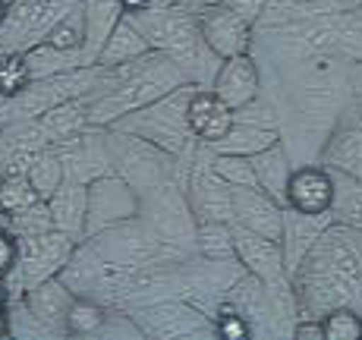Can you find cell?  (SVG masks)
Here are the masks:
<instances>
[{
  "mask_svg": "<svg viewBox=\"0 0 362 340\" xmlns=\"http://www.w3.org/2000/svg\"><path fill=\"white\" fill-rule=\"evenodd\" d=\"M186 123L202 142H224L233 133V110L214 92H196L186 104Z\"/></svg>",
  "mask_w": 362,
  "mask_h": 340,
  "instance_id": "cell-3",
  "label": "cell"
},
{
  "mask_svg": "<svg viewBox=\"0 0 362 340\" xmlns=\"http://www.w3.org/2000/svg\"><path fill=\"white\" fill-rule=\"evenodd\" d=\"M218 334L227 337V340H243L249 334V328H246V322H243V315H236L233 309L224 306L218 315Z\"/></svg>",
  "mask_w": 362,
  "mask_h": 340,
  "instance_id": "cell-9",
  "label": "cell"
},
{
  "mask_svg": "<svg viewBox=\"0 0 362 340\" xmlns=\"http://www.w3.org/2000/svg\"><path fill=\"white\" fill-rule=\"evenodd\" d=\"M202 35H205V41L211 45V51L221 54V57L243 54L249 45V25L240 19V13L227 10V6H214V10L205 13Z\"/></svg>",
  "mask_w": 362,
  "mask_h": 340,
  "instance_id": "cell-4",
  "label": "cell"
},
{
  "mask_svg": "<svg viewBox=\"0 0 362 340\" xmlns=\"http://www.w3.org/2000/svg\"><path fill=\"white\" fill-rule=\"evenodd\" d=\"M76 41H79V35H76L73 23H60L57 29H54V35H51V45L54 47H73Z\"/></svg>",
  "mask_w": 362,
  "mask_h": 340,
  "instance_id": "cell-11",
  "label": "cell"
},
{
  "mask_svg": "<svg viewBox=\"0 0 362 340\" xmlns=\"http://www.w3.org/2000/svg\"><path fill=\"white\" fill-rule=\"evenodd\" d=\"M214 95L233 110L249 107L255 98H259V64L249 57L246 51L233 54V57H224L218 76H214Z\"/></svg>",
  "mask_w": 362,
  "mask_h": 340,
  "instance_id": "cell-2",
  "label": "cell"
},
{
  "mask_svg": "<svg viewBox=\"0 0 362 340\" xmlns=\"http://www.w3.org/2000/svg\"><path fill=\"white\" fill-rule=\"evenodd\" d=\"M325 340H362V318L353 309H331L322 318Z\"/></svg>",
  "mask_w": 362,
  "mask_h": 340,
  "instance_id": "cell-6",
  "label": "cell"
},
{
  "mask_svg": "<svg viewBox=\"0 0 362 340\" xmlns=\"http://www.w3.org/2000/svg\"><path fill=\"white\" fill-rule=\"evenodd\" d=\"M25 82H29V66L23 64V57L0 60V95L19 92V88H25Z\"/></svg>",
  "mask_w": 362,
  "mask_h": 340,
  "instance_id": "cell-8",
  "label": "cell"
},
{
  "mask_svg": "<svg viewBox=\"0 0 362 340\" xmlns=\"http://www.w3.org/2000/svg\"><path fill=\"white\" fill-rule=\"evenodd\" d=\"M6 19V0H0V23Z\"/></svg>",
  "mask_w": 362,
  "mask_h": 340,
  "instance_id": "cell-15",
  "label": "cell"
},
{
  "mask_svg": "<svg viewBox=\"0 0 362 340\" xmlns=\"http://www.w3.org/2000/svg\"><path fill=\"white\" fill-rule=\"evenodd\" d=\"M6 331H10V318H6V290H4V283H0V337H6Z\"/></svg>",
  "mask_w": 362,
  "mask_h": 340,
  "instance_id": "cell-12",
  "label": "cell"
},
{
  "mask_svg": "<svg viewBox=\"0 0 362 340\" xmlns=\"http://www.w3.org/2000/svg\"><path fill=\"white\" fill-rule=\"evenodd\" d=\"M145 4H148V0H120V10L123 13H139Z\"/></svg>",
  "mask_w": 362,
  "mask_h": 340,
  "instance_id": "cell-14",
  "label": "cell"
},
{
  "mask_svg": "<svg viewBox=\"0 0 362 340\" xmlns=\"http://www.w3.org/2000/svg\"><path fill=\"white\" fill-rule=\"evenodd\" d=\"M66 328L73 331V334H92V331H98L104 324V309L95 306V303L88 300H73L64 315Z\"/></svg>",
  "mask_w": 362,
  "mask_h": 340,
  "instance_id": "cell-7",
  "label": "cell"
},
{
  "mask_svg": "<svg viewBox=\"0 0 362 340\" xmlns=\"http://www.w3.org/2000/svg\"><path fill=\"white\" fill-rule=\"evenodd\" d=\"M13 265H16V240L6 230H0V277L10 271Z\"/></svg>",
  "mask_w": 362,
  "mask_h": 340,
  "instance_id": "cell-10",
  "label": "cell"
},
{
  "mask_svg": "<svg viewBox=\"0 0 362 340\" xmlns=\"http://www.w3.org/2000/svg\"><path fill=\"white\" fill-rule=\"evenodd\" d=\"M38 205V186L32 177L23 173H10L0 180V211L4 214H25Z\"/></svg>",
  "mask_w": 362,
  "mask_h": 340,
  "instance_id": "cell-5",
  "label": "cell"
},
{
  "mask_svg": "<svg viewBox=\"0 0 362 340\" xmlns=\"http://www.w3.org/2000/svg\"><path fill=\"white\" fill-rule=\"evenodd\" d=\"M296 337H299V340H305V337H318V340H325V334H322V322H318V324H299V328H296Z\"/></svg>",
  "mask_w": 362,
  "mask_h": 340,
  "instance_id": "cell-13",
  "label": "cell"
},
{
  "mask_svg": "<svg viewBox=\"0 0 362 340\" xmlns=\"http://www.w3.org/2000/svg\"><path fill=\"white\" fill-rule=\"evenodd\" d=\"M284 196H287V205L293 208L296 214L318 218V214H328L334 208L337 183H334V177L322 168H299L290 173L287 186H284Z\"/></svg>",
  "mask_w": 362,
  "mask_h": 340,
  "instance_id": "cell-1",
  "label": "cell"
}]
</instances>
